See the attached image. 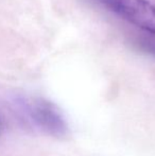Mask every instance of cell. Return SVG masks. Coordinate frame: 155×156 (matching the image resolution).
I'll return each mask as SVG.
<instances>
[{
	"label": "cell",
	"mask_w": 155,
	"mask_h": 156,
	"mask_svg": "<svg viewBox=\"0 0 155 156\" xmlns=\"http://www.w3.org/2000/svg\"><path fill=\"white\" fill-rule=\"evenodd\" d=\"M19 106L32 125L39 131L63 139L69 134V127L62 112L56 105L45 99L21 100Z\"/></svg>",
	"instance_id": "obj_1"
},
{
	"label": "cell",
	"mask_w": 155,
	"mask_h": 156,
	"mask_svg": "<svg viewBox=\"0 0 155 156\" xmlns=\"http://www.w3.org/2000/svg\"><path fill=\"white\" fill-rule=\"evenodd\" d=\"M110 9L135 27L155 36V4L149 0H101Z\"/></svg>",
	"instance_id": "obj_2"
},
{
	"label": "cell",
	"mask_w": 155,
	"mask_h": 156,
	"mask_svg": "<svg viewBox=\"0 0 155 156\" xmlns=\"http://www.w3.org/2000/svg\"><path fill=\"white\" fill-rule=\"evenodd\" d=\"M138 45L140 47V50L155 58V38H149V37L147 38L146 37V38L139 41Z\"/></svg>",
	"instance_id": "obj_3"
},
{
	"label": "cell",
	"mask_w": 155,
	"mask_h": 156,
	"mask_svg": "<svg viewBox=\"0 0 155 156\" xmlns=\"http://www.w3.org/2000/svg\"><path fill=\"white\" fill-rule=\"evenodd\" d=\"M0 133H1V122H0Z\"/></svg>",
	"instance_id": "obj_4"
},
{
	"label": "cell",
	"mask_w": 155,
	"mask_h": 156,
	"mask_svg": "<svg viewBox=\"0 0 155 156\" xmlns=\"http://www.w3.org/2000/svg\"><path fill=\"white\" fill-rule=\"evenodd\" d=\"M98 1H99V0H98Z\"/></svg>",
	"instance_id": "obj_5"
}]
</instances>
